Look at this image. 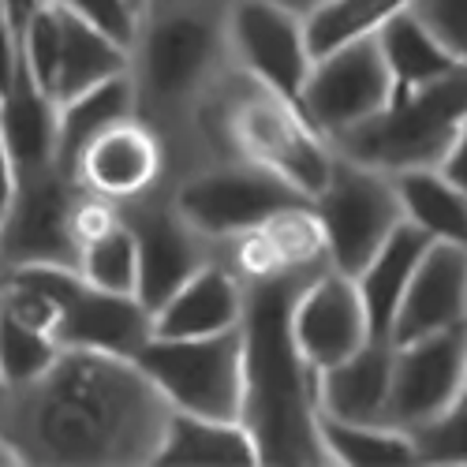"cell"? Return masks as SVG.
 <instances>
[{"label": "cell", "mask_w": 467, "mask_h": 467, "mask_svg": "<svg viewBox=\"0 0 467 467\" xmlns=\"http://www.w3.org/2000/svg\"><path fill=\"white\" fill-rule=\"evenodd\" d=\"M57 8V26H60V49H57V71H53V101H67L75 94H83L105 79L131 71V49L120 42H112L109 34L98 26L83 23L79 16H71L67 8Z\"/></svg>", "instance_id": "22"}, {"label": "cell", "mask_w": 467, "mask_h": 467, "mask_svg": "<svg viewBox=\"0 0 467 467\" xmlns=\"http://www.w3.org/2000/svg\"><path fill=\"white\" fill-rule=\"evenodd\" d=\"M53 5L67 8L71 16H79L83 23L98 26L101 34H109L112 42H120L124 49L135 46V34H139V8L131 0H53Z\"/></svg>", "instance_id": "33"}, {"label": "cell", "mask_w": 467, "mask_h": 467, "mask_svg": "<svg viewBox=\"0 0 467 467\" xmlns=\"http://www.w3.org/2000/svg\"><path fill=\"white\" fill-rule=\"evenodd\" d=\"M419 463H467V385L434 415L408 431Z\"/></svg>", "instance_id": "32"}, {"label": "cell", "mask_w": 467, "mask_h": 467, "mask_svg": "<svg viewBox=\"0 0 467 467\" xmlns=\"http://www.w3.org/2000/svg\"><path fill=\"white\" fill-rule=\"evenodd\" d=\"M281 5H288V8H296V12H306L315 0H281Z\"/></svg>", "instance_id": "39"}, {"label": "cell", "mask_w": 467, "mask_h": 467, "mask_svg": "<svg viewBox=\"0 0 467 467\" xmlns=\"http://www.w3.org/2000/svg\"><path fill=\"white\" fill-rule=\"evenodd\" d=\"M467 322V247L434 240L400 296L389 340L408 344Z\"/></svg>", "instance_id": "16"}, {"label": "cell", "mask_w": 467, "mask_h": 467, "mask_svg": "<svg viewBox=\"0 0 467 467\" xmlns=\"http://www.w3.org/2000/svg\"><path fill=\"white\" fill-rule=\"evenodd\" d=\"M438 169H441L456 187L467 191V116L460 120V128H456V135H452V142H449V150H445V158L438 161Z\"/></svg>", "instance_id": "36"}, {"label": "cell", "mask_w": 467, "mask_h": 467, "mask_svg": "<svg viewBox=\"0 0 467 467\" xmlns=\"http://www.w3.org/2000/svg\"><path fill=\"white\" fill-rule=\"evenodd\" d=\"M397 187L404 221L422 228L431 240L467 247V191L456 187L438 165L389 172Z\"/></svg>", "instance_id": "25"}, {"label": "cell", "mask_w": 467, "mask_h": 467, "mask_svg": "<svg viewBox=\"0 0 467 467\" xmlns=\"http://www.w3.org/2000/svg\"><path fill=\"white\" fill-rule=\"evenodd\" d=\"M0 135H5L19 172L57 165V101L30 79L23 64L8 98L0 101Z\"/></svg>", "instance_id": "23"}, {"label": "cell", "mask_w": 467, "mask_h": 467, "mask_svg": "<svg viewBox=\"0 0 467 467\" xmlns=\"http://www.w3.org/2000/svg\"><path fill=\"white\" fill-rule=\"evenodd\" d=\"M16 191H19V169L12 161V150H8L5 135H0V224H5V217L16 202Z\"/></svg>", "instance_id": "37"}, {"label": "cell", "mask_w": 467, "mask_h": 467, "mask_svg": "<svg viewBox=\"0 0 467 467\" xmlns=\"http://www.w3.org/2000/svg\"><path fill=\"white\" fill-rule=\"evenodd\" d=\"M169 411L135 359L60 348L37 378L0 393V438L19 463H153Z\"/></svg>", "instance_id": "1"}, {"label": "cell", "mask_w": 467, "mask_h": 467, "mask_svg": "<svg viewBox=\"0 0 467 467\" xmlns=\"http://www.w3.org/2000/svg\"><path fill=\"white\" fill-rule=\"evenodd\" d=\"M408 8L460 64H467V0H411Z\"/></svg>", "instance_id": "34"}, {"label": "cell", "mask_w": 467, "mask_h": 467, "mask_svg": "<svg viewBox=\"0 0 467 467\" xmlns=\"http://www.w3.org/2000/svg\"><path fill=\"white\" fill-rule=\"evenodd\" d=\"M411 0H315L303 12V34L310 57H326L348 42L374 37L397 12H404Z\"/></svg>", "instance_id": "28"}, {"label": "cell", "mask_w": 467, "mask_h": 467, "mask_svg": "<svg viewBox=\"0 0 467 467\" xmlns=\"http://www.w3.org/2000/svg\"><path fill=\"white\" fill-rule=\"evenodd\" d=\"M0 393H5V385H0Z\"/></svg>", "instance_id": "41"}, {"label": "cell", "mask_w": 467, "mask_h": 467, "mask_svg": "<svg viewBox=\"0 0 467 467\" xmlns=\"http://www.w3.org/2000/svg\"><path fill=\"white\" fill-rule=\"evenodd\" d=\"M310 274L247 281L244 299V415L258 463H329L318 438L315 370L292 340V299Z\"/></svg>", "instance_id": "2"}, {"label": "cell", "mask_w": 467, "mask_h": 467, "mask_svg": "<svg viewBox=\"0 0 467 467\" xmlns=\"http://www.w3.org/2000/svg\"><path fill=\"white\" fill-rule=\"evenodd\" d=\"M232 158L274 172L315 202L333 172L337 153L296 101L274 94L232 64L199 112L191 169Z\"/></svg>", "instance_id": "4"}, {"label": "cell", "mask_w": 467, "mask_h": 467, "mask_svg": "<svg viewBox=\"0 0 467 467\" xmlns=\"http://www.w3.org/2000/svg\"><path fill=\"white\" fill-rule=\"evenodd\" d=\"M292 340L310 370H326L374 337L356 281L333 265L315 269L292 299Z\"/></svg>", "instance_id": "13"}, {"label": "cell", "mask_w": 467, "mask_h": 467, "mask_svg": "<svg viewBox=\"0 0 467 467\" xmlns=\"http://www.w3.org/2000/svg\"><path fill=\"white\" fill-rule=\"evenodd\" d=\"M463 116H467V64L431 87L397 90L381 112L356 124L352 131L337 135L329 146L340 158H352L381 172L426 169L445 158Z\"/></svg>", "instance_id": "5"}, {"label": "cell", "mask_w": 467, "mask_h": 467, "mask_svg": "<svg viewBox=\"0 0 467 467\" xmlns=\"http://www.w3.org/2000/svg\"><path fill=\"white\" fill-rule=\"evenodd\" d=\"M224 42L232 64L244 75L299 105L303 83L315 64L303 34V12L281 0H228Z\"/></svg>", "instance_id": "9"}, {"label": "cell", "mask_w": 467, "mask_h": 467, "mask_svg": "<svg viewBox=\"0 0 467 467\" xmlns=\"http://www.w3.org/2000/svg\"><path fill=\"white\" fill-rule=\"evenodd\" d=\"M131 5L139 8V16H142V8H146V0H131Z\"/></svg>", "instance_id": "40"}, {"label": "cell", "mask_w": 467, "mask_h": 467, "mask_svg": "<svg viewBox=\"0 0 467 467\" xmlns=\"http://www.w3.org/2000/svg\"><path fill=\"white\" fill-rule=\"evenodd\" d=\"M135 363L158 385L172 411L244 415V337L240 326L213 337H150Z\"/></svg>", "instance_id": "6"}, {"label": "cell", "mask_w": 467, "mask_h": 467, "mask_svg": "<svg viewBox=\"0 0 467 467\" xmlns=\"http://www.w3.org/2000/svg\"><path fill=\"white\" fill-rule=\"evenodd\" d=\"M75 269H79V277L90 288L120 292V296L139 292V247H135V236H131L124 213H120V224L116 228H109L105 236L79 247Z\"/></svg>", "instance_id": "30"}, {"label": "cell", "mask_w": 467, "mask_h": 467, "mask_svg": "<svg viewBox=\"0 0 467 467\" xmlns=\"http://www.w3.org/2000/svg\"><path fill=\"white\" fill-rule=\"evenodd\" d=\"M318 438L329 463L340 467H404L419 463L415 441L408 431L389 422H344L318 415Z\"/></svg>", "instance_id": "27"}, {"label": "cell", "mask_w": 467, "mask_h": 467, "mask_svg": "<svg viewBox=\"0 0 467 467\" xmlns=\"http://www.w3.org/2000/svg\"><path fill=\"white\" fill-rule=\"evenodd\" d=\"M135 116V87H131V71L105 79L83 94H75L57 105V165L71 176L79 153L112 124Z\"/></svg>", "instance_id": "24"}, {"label": "cell", "mask_w": 467, "mask_h": 467, "mask_svg": "<svg viewBox=\"0 0 467 467\" xmlns=\"http://www.w3.org/2000/svg\"><path fill=\"white\" fill-rule=\"evenodd\" d=\"M217 5H228V0H146V8H217Z\"/></svg>", "instance_id": "38"}, {"label": "cell", "mask_w": 467, "mask_h": 467, "mask_svg": "<svg viewBox=\"0 0 467 467\" xmlns=\"http://www.w3.org/2000/svg\"><path fill=\"white\" fill-rule=\"evenodd\" d=\"M467 385V322L393 344V385H389V422L415 431L434 419Z\"/></svg>", "instance_id": "14"}, {"label": "cell", "mask_w": 467, "mask_h": 467, "mask_svg": "<svg viewBox=\"0 0 467 467\" xmlns=\"http://www.w3.org/2000/svg\"><path fill=\"white\" fill-rule=\"evenodd\" d=\"M431 244L434 240L426 236L422 228H415L411 221H400L393 232H389V240L370 254V262L352 277L356 288H359V299H363V310H367V322H370L374 337L389 340L400 296H404L419 258L426 254Z\"/></svg>", "instance_id": "21"}, {"label": "cell", "mask_w": 467, "mask_h": 467, "mask_svg": "<svg viewBox=\"0 0 467 467\" xmlns=\"http://www.w3.org/2000/svg\"><path fill=\"white\" fill-rule=\"evenodd\" d=\"M315 210L326 228V258L348 277H356L389 240V232L404 221L393 176L340 153L333 158V172L318 191Z\"/></svg>", "instance_id": "8"}, {"label": "cell", "mask_w": 467, "mask_h": 467, "mask_svg": "<svg viewBox=\"0 0 467 467\" xmlns=\"http://www.w3.org/2000/svg\"><path fill=\"white\" fill-rule=\"evenodd\" d=\"M389 385H393V340L370 337L359 352L318 370V415L344 422H389Z\"/></svg>", "instance_id": "19"}, {"label": "cell", "mask_w": 467, "mask_h": 467, "mask_svg": "<svg viewBox=\"0 0 467 467\" xmlns=\"http://www.w3.org/2000/svg\"><path fill=\"white\" fill-rule=\"evenodd\" d=\"M244 299H247V281L217 254L153 310V337L228 333L244 322Z\"/></svg>", "instance_id": "18"}, {"label": "cell", "mask_w": 467, "mask_h": 467, "mask_svg": "<svg viewBox=\"0 0 467 467\" xmlns=\"http://www.w3.org/2000/svg\"><path fill=\"white\" fill-rule=\"evenodd\" d=\"M389 98H393V75L385 67L378 37H359L310 64L299 112L333 142L381 112Z\"/></svg>", "instance_id": "10"}, {"label": "cell", "mask_w": 467, "mask_h": 467, "mask_svg": "<svg viewBox=\"0 0 467 467\" xmlns=\"http://www.w3.org/2000/svg\"><path fill=\"white\" fill-rule=\"evenodd\" d=\"M153 463L172 467H254L258 445L240 419H210L191 411H169Z\"/></svg>", "instance_id": "20"}, {"label": "cell", "mask_w": 467, "mask_h": 467, "mask_svg": "<svg viewBox=\"0 0 467 467\" xmlns=\"http://www.w3.org/2000/svg\"><path fill=\"white\" fill-rule=\"evenodd\" d=\"M79 183L60 165L19 172L16 202L0 224V269L8 265H71L79 262L71 240V206Z\"/></svg>", "instance_id": "11"}, {"label": "cell", "mask_w": 467, "mask_h": 467, "mask_svg": "<svg viewBox=\"0 0 467 467\" xmlns=\"http://www.w3.org/2000/svg\"><path fill=\"white\" fill-rule=\"evenodd\" d=\"M135 247H139V299L158 310L187 277H194L206 262L217 258V247L206 244L199 232H194L176 206L169 202L165 183L153 187L150 194L135 202L120 206Z\"/></svg>", "instance_id": "12"}, {"label": "cell", "mask_w": 467, "mask_h": 467, "mask_svg": "<svg viewBox=\"0 0 467 467\" xmlns=\"http://www.w3.org/2000/svg\"><path fill=\"white\" fill-rule=\"evenodd\" d=\"M228 67L224 5L142 12L131 46L135 116L165 142V180L194 165V124Z\"/></svg>", "instance_id": "3"}, {"label": "cell", "mask_w": 467, "mask_h": 467, "mask_svg": "<svg viewBox=\"0 0 467 467\" xmlns=\"http://www.w3.org/2000/svg\"><path fill=\"white\" fill-rule=\"evenodd\" d=\"M258 236L265 240L281 274H315L329 265L326 258V228L315 210V202L303 199L292 206H281L258 224Z\"/></svg>", "instance_id": "29"}, {"label": "cell", "mask_w": 467, "mask_h": 467, "mask_svg": "<svg viewBox=\"0 0 467 467\" xmlns=\"http://www.w3.org/2000/svg\"><path fill=\"white\" fill-rule=\"evenodd\" d=\"M153 337V310L139 296L101 292L83 281L71 296L57 322L60 348H87V352H109L135 359L142 344Z\"/></svg>", "instance_id": "17"}, {"label": "cell", "mask_w": 467, "mask_h": 467, "mask_svg": "<svg viewBox=\"0 0 467 467\" xmlns=\"http://www.w3.org/2000/svg\"><path fill=\"white\" fill-rule=\"evenodd\" d=\"M165 191L176 213L213 247H224L228 240L258 228L281 206L303 202V194L296 187H288L274 172L236 158L199 165L176 180H165Z\"/></svg>", "instance_id": "7"}, {"label": "cell", "mask_w": 467, "mask_h": 467, "mask_svg": "<svg viewBox=\"0 0 467 467\" xmlns=\"http://www.w3.org/2000/svg\"><path fill=\"white\" fill-rule=\"evenodd\" d=\"M19 71V19L16 0H0V101L8 98Z\"/></svg>", "instance_id": "35"}, {"label": "cell", "mask_w": 467, "mask_h": 467, "mask_svg": "<svg viewBox=\"0 0 467 467\" xmlns=\"http://www.w3.org/2000/svg\"><path fill=\"white\" fill-rule=\"evenodd\" d=\"M60 356V340L8 310H0V385L16 389L42 374Z\"/></svg>", "instance_id": "31"}, {"label": "cell", "mask_w": 467, "mask_h": 467, "mask_svg": "<svg viewBox=\"0 0 467 467\" xmlns=\"http://www.w3.org/2000/svg\"><path fill=\"white\" fill-rule=\"evenodd\" d=\"M165 169V142L158 139V131L146 128L139 116H128V120L101 131L79 153L71 180L83 191H94L101 199L124 206L150 194L153 187H161Z\"/></svg>", "instance_id": "15"}, {"label": "cell", "mask_w": 467, "mask_h": 467, "mask_svg": "<svg viewBox=\"0 0 467 467\" xmlns=\"http://www.w3.org/2000/svg\"><path fill=\"white\" fill-rule=\"evenodd\" d=\"M378 49L385 57V67L393 75V94L397 90H419V87H431L445 75H452L456 67H463L438 37L426 30L411 8L397 12L378 34Z\"/></svg>", "instance_id": "26"}]
</instances>
